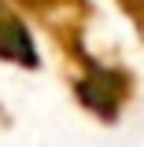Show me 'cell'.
<instances>
[{
    "instance_id": "6da1fadb",
    "label": "cell",
    "mask_w": 144,
    "mask_h": 147,
    "mask_svg": "<svg viewBox=\"0 0 144 147\" xmlns=\"http://www.w3.org/2000/svg\"><path fill=\"white\" fill-rule=\"evenodd\" d=\"M0 55L37 66V55H33V44H30L26 30H22V26H18V18H11L8 11H0Z\"/></svg>"
}]
</instances>
